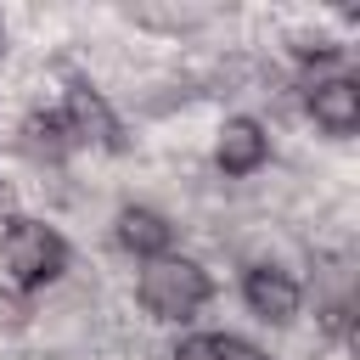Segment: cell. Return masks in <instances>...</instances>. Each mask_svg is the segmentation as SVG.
Segmentation results:
<instances>
[{
    "instance_id": "obj_1",
    "label": "cell",
    "mask_w": 360,
    "mask_h": 360,
    "mask_svg": "<svg viewBox=\"0 0 360 360\" xmlns=\"http://www.w3.org/2000/svg\"><path fill=\"white\" fill-rule=\"evenodd\" d=\"M0 259H6V276L17 292H39L51 287L62 270H68V242L39 225V219H6V242H0Z\"/></svg>"
},
{
    "instance_id": "obj_2",
    "label": "cell",
    "mask_w": 360,
    "mask_h": 360,
    "mask_svg": "<svg viewBox=\"0 0 360 360\" xmlns=\"http://www.w3.org/2000/svg\"><path fill=\"white\" fill-rule=\"evenodd\" d=\"M135 292H141V309H146L152 321H191V315L214 298V281H208V270L191 264V259H146Z\"/></svg>"
},
{
    "instance_id": "obj_3",
    "label": "cell",
    "mask_w": 360,
    "mask_h": 360,
    "mask_svg": "<svg viewBox=\"0 0 360 360\" xmlns=\"http://www.w3.org/2000/svg\"><path fill=\"white\" fill-rule=\"evenodd\" d=\"M62 129H68V141L73 146H107V152H118L124 141H118V118L107 112V101L96 96V90H84V84H73L68 90V101H62Z\"/></svg>"
},
{
    "instance_id": "obj_4",
    "label": "cell",
    "mask_w": 360,
    "mask_h": 360,
    "mask_svg": "<svg viewBox=\"0 0 360 360\" xmlns=\"http://www.w3.org/2000/svg\"><path fill=\"white\" fill-rule=\"evenodd\" d=\"M242 298H248V309L259 315V321H270V326H287L292 315H298V281L287 276V270H276V264H253L248 276H242Z\"/></svg>"
},
{
    "instance_id": "obj_5",
    "label": "cell",
    "mask_w": 360,
    "mask_h": 360,
    "mask_svg": "<svg viewBox=\"0 0 360 360\" xmlns=\"http://www.w3.org/2000/svg\"><path fill=\"white\" fill-rule=\"evenodd\" d=\"M304 101H309V112L326 135H354L360 129V84L354 79H321V84H309Z\"/></svg>"
},
{
    "instance_id": "obj_6",
    "label": "cell",
    "mask_w": 360,
    "mask_h": 360,
    "mask_svg": "<svg viewBox=\"0 0 360 360\" xmlns=\"http://www.w3.org/2000/svg\"><path fill=\"white\" fill-rule=\"evenodd\" d=\"M264 158H270V135H264V124H259V118H225L219 146H214V163H219L225 174H253Z\"/></svg>"
},
{
    "instance_id": "obj_7",
    "label": "cell",
    "mask_w": 360,
    "mask_h": 360,
    "mask_svg": "<svg viewBox=\"0 0 360 360\" xmlns=\"http://www.w3.org/2000/svg\"><path fill=\"white\" fill-rule=\"evenodd\" d=\"M118 248L141 253V259H169V242H174V225L158 214V208H118V225H112Z\"/></svg>"
},
{
    "instance_id": "obj_8",
    "label": "cell",
    "mask_w": 360,
    "mask_h": 360,
    "mask_svg": "<svg viewBox=\"0 0 360 360\" xmlns=\"http://www.w3.org/2000/svg\"><path fill=\"white\" fill-rule=\"evenodd\" d=\"M22 152H28V158H45V163H62V158L73 152V141H68V129H62L56 112H34V118L22 124Z\"/></svg>"
},
{
    "instance_id": "obj_9",
    "label": "cell",
    "mask_w": 360,
    "mask_h": 360,
    "mask_svg": "<svg viewBox=\"0 0 360 360\" xmlns=\"http://www.w3.org/2000/svg\"><path fill=\"white\" fill-rule=\"evenodd\" d=\"M214 360H270L264 349H253L248 338H231V332H219L214 338Z\"/></svg>"
},
{
    "instance_id": "obj_10",
    "label": "cell",
    "mask_w": 360,
    "mask_h": 360,
    "mask_svg": "<svg viewBox=\"0 0 360 360\" xmlns=\"http://www.w3.org/2000/svg\"><path fill=\"white\" fill-rule=\"evenodd\" d=\"M169 360H214V338H186Z\"/></svg>"
},
{
    "instance_id": "obj_11",
    "label": "cell",
    "mask_w": 360,
    "mask_h": 360,
    "mask_svg": "<svg viewBox=\"0 0 360 360\" xmlns=\"http://www.w3.org/2000/svg\"><path fill=\"white\" fill-rule=\"evenodd\" d=\"M0 51H6V28H0Z\"/></svg>"
}]
</instances>
